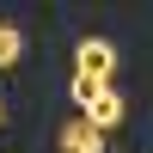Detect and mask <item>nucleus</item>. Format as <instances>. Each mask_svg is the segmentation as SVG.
Wrapping results in <instances>:
<instances>
[{"label": "nucleus", "mask_w": 153, "mask_h": 153, "mask_svg": "<svg viewBox=\"0 0 153 153\" xmlns=\"http://www.w3.org/2000/svg\"><path fill=\"white\" fill-rule=\"evenodd\" d=\"M123 117H129V104H123V92H117V86H104V92H98L92 104L80 110V123H92L98 135H110V129H123Z\"/></svg>", "instance_id": "2"}, {"label": "nucleus", "mask_w": 153, "mask_h": 153, "mask_svg": "<svg viewBox=\"0 0 153 153\" xmlns=\"http://www.w3.org/2000/svg\"><path fill=\"white\" fill-rule=\"evenodd\" d=\"M74 74L110 86V74H117V43H110V37H80V49H74Z\"/></svg>", "instance_id": "1"}, {"label": "nucleus", "mask_w": 153, "mask_h": 153, "mask_svg": "<svg viewBox=\"0 0 153 153\" xmlns=\"http://www.w3.org/2000/svg\"><path fill=\"white\" fill-rule=\"evenodd\" d=\"M55 147H61V153H104V135H98L92 123L74 117V123H61V141H55Z\"/></svg>", "instance_id": "3"}, {"label": "nucleus", "mask_w": 153, "mask_h": 153, "mask_svg": "<svg viewBox=\"0 0 153 153\" xmlns=\"http://www.w3.org/2000/svg\"><path fill=\"white\" fill-rule=\"evenodd\" d=\"M0 129H6V104H0Z\"/></svg>", "instance_id": "6"}, {"label": "nucleus", "mask_w": 153, "mask_h": 153, "mask_svg": "<svg viewBox=\"0 0 153 153\" xmlns=\"http://www.w3.org/2000/svg\"><path fill=\"white\" fill-rule=\"evenodd\" d=\"M19 55H25V31L0 19V68H19Z\"/></svg>", "instance_id": "4"}, {"label": "nucleus", "mask_w": 153, "mask_h": 153, "mask_svg": "<svg viewBox=\"0 0 153 153\" xmlns=\"http://www.w3.org/2000/svg\"><path fill=\"white\" fill-rule=\"evenodd\" d=\"M68 92H74V104L86 110V104H92L98 92H104V80H86V74H74V80H68Z\"/></svg>", "instance_id": "5"}]
</instances>
